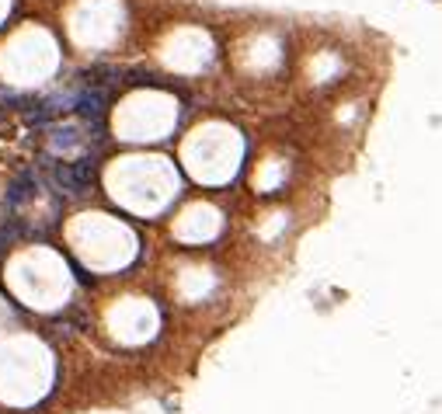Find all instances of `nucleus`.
Listing matches in <instances>:
<instances>
[{
  "instance_id": "nucleus-1",
  "label": "nucleus",
  "mask_w": 442,
  "mask_h": 414,
  "mask_svg": "<svg viewBox=\"0 0 442 414\" xmlns=\"http://www.w3.org/2000/svg\"><path fill=\"white\" fill-rule=\"evenodd\" d=\"M109 105H111V91L105 87H80V91H73L70 94V112L77 118H84V122H98V118L109 115Z\"/></svg>"
},
{
  "instance_id": "nucleus-2",
  "label": "nucleus",
  "mask_w": 442,
  "mask_h": 414,
  "mask_svg": "<svg viewBox=\"0 0 442 414\" xmlns=\"http://www.w3.org/2000/svg\"><path fill=\"white\" fill-rule=\"evenodd\" d=\"M35 188H39V175H35V171H21V175L7 184V192H4V209H7V213H18V206H25V202L35 195Z\"/></svg>"
}]
</instances>
